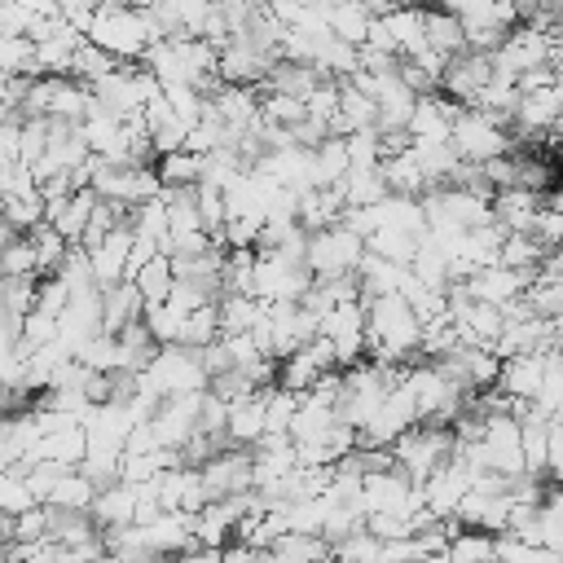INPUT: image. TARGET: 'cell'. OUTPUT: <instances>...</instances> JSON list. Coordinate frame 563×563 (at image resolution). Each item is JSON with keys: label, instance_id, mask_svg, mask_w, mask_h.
Here are the masks:
<instances>
[{"label": "cell", "instance_id": "cell-30", "mask_svg": "<svg viewBox=\"0 0 563 563\" xmlns=\"http://www.w3.org/2000/svg\"><path fill=\"white\" fill-rule=\"evenodd\" d=\"M220 339V317H216V303H202V308H194V312H185V325H180V347H207V343H216Z\"/></svg>", "mask_w": 563, "mask_h": 563}, {"label": "cell", "instance_id": "cell-17", "mask_svg": "<svg viewBox=\"0 0 563 563\" xmlns=\"http://www.w3.org/2000/svg\"><path fill=\"white\" fill-rule=\"evenodd\" d=\"M92 519H97V528H119V523H132V515H136V484H123V479H114V484H106V488H97V497H92Z\"/></svg>", "mask_w": 563, "mask_h": 563}, {"label": "cell", "instance_id": "cell-15", "mask_svg": "<svg viewBox=\"0 0 563 563\" xmlns=\"http://www.w3.org/2000/svg\"><path fill=\"white\" fill-rule=\"evenodd\" d=\"M141 312H145V299H141V290L123 277V282H114V286H101V330H123L128 321H141Z\"/></svg>", "mask_w": 563, "mask_h": 563}, {"label": "cell", "instance_id": "cell-22", "mask_svg": "<svg viewBox=\"0 0 563 563\" xmlns=\"http://www.w3.org/2000/svg\"><path fill=\"white\" fill-rule=\"evenodd\" d=\"M128 224H132L136 238H145V242H154V246H163V238L172 233V220H167L163 198H145V202L128 207ZM158 255H163V251H158Z\"/></svg>", "mask_w": 563, "mask_h": 563}, {"label": "cell", "instance_id": "cell-25", "mask_svg": "<svg viewBox=\"0 0 563 563\" xmlns=\"http://www.w3.org/2000/svg\"><path fill=\"white\" fill-rule=\"evenodd\" d=\"M0 75H22V79H35L40 75V66H35V40L31 35L0 31Z\"/></svg>", "mask_w": 563, "mask_h": 563}, {"label": "cell", "instance_id": "cell-2", "mask_svg": "<svg viewBox=\"0 0 563 563\" xmlns=\"http://www.w3.org/2000/svg\"><path fill=\"white\" fill-rule=\"evenodd\" d=\"M449 145L462 163H488L497 154H515V132L506 123H497L493 114H484L475 106H462V114L449 128Z\"/></svg>", "mask_w": 563, "mask_h": 563}, {"label": "cell", "instance_id": "cell-19", "mask_svg": "<svg viewBox=\"0 0 563 563\" xmlns=\"http://www.w3.org/2000/svg\"><path fill=\"white\" fill-rule=\"evenodd\" d=\"M216 317H220V334H246L264 317V299H255V295H220L216 299Z\"/></svg>", "mask_w": 563, "mask_h": 563}, {"label": "cell", "instance_id": "cell-18", "mask_svg": "<svg viewBox=\"0 0 563 563\" xmlns=\"http://www.w3.org/2000/svg\"><path fill=\"white\" fill-rule=\"evenodd\" d=\"M207 172V158L194 150H172L154 158V176L163 180V189H180V185H198Z\"/></svg>", "mask_w": 563, "mask_h": 563}, {"label": "cell", "instance_id": "cell-33", "mask_svg": "<svg viewBox=\"0 0 563 563\" xmlns=\"http://www.w3.org/2000/svg\"><path fill=\"white\" fill-rule=\"evenodd\" d=\"M0 216H4L18 233H31V229L44 220V198H40V194H35V198H4Z\"/></svg>", "mask_w": 563, "mask_h": 563}, {"label": "cell", "instance_id": "cell-3", "mask_svg": "<svg viewBox=\"0 0 563 563\" xmlns=\"http://www.w3.org/2000/svg\"><path fill=\"white\" fill-rule=\"evenodd\" d=\"M449 453H453V431L440 427V422H413L409 431H400V435L391 440V457H396V466H400L413 484H422Z\"/></svg>", "mask_w": 563, "mask_h": 563}, {"label": "cell", "instance_id": "cell-8", "mask_svg": "<svg viewBox=\"0 0 563 563\" xmlns=\"http://www.w3.org/2000/svg\"><path fill=\"white\" fill-rule=\"evenodd\" d=\"M207 497H229V493H246L251 488V449L246 444H224L216 449L202 466H198Z\"/></svg>", "mask_w": 563, "mask_h": 563}, {"label": "cell", "instance_id": "cell-36", "mask_svg": "<svg viewBox=\"0 0 563 563\" xmlns=\"http://www.w3.org/2000/svg\"><path fill=\"white\" fill-rule=\"evenodd\" d=\"M163 563H220V545H189V550H176V554H167Z\"/></svg>", "mask_w": 563, "mask_h": 563}, {"label": "cell", "instance_id": "cell-23", "mask_svg": "<svg viewBox=\"0 0 563 563\" xmlns=\"http://www.w3.org/2000/svg\"><path fill=\"white\" fill-rule=\"evenodd\" d=\"M545 260V246L532 238V233H506L501 246H497V264L515 268V273H537V264Z\"/></svg>", "mask_w": 563, "mask_h": 563}, {"label": "cell", "instance_id": "cell-12", "mask_svg": "<svg viewBox=\"0 0 563 563\" xmlns=\"http://www.w3.org/2000/svg\"><path fill=\"white\" fill-rule=\"evenodd\" d=\"M84 453H88L84 427H79V422H66V427H57V431H44V435L31 444V453H26L22 462H62V466H79Z\"/></svg>", "mask_w": 563, "mask_h": 563}, {"label": "cell", "instance_id": "cell-28", "mask_svg": "<svg viewBox=\"0 0 563 563\" xmlns=\"http://www.w3.org/2000/svg\"><path fill=\"white\" fill-rule=\"evenodd\" d=\"M92 497H97V484L79 471V466H70L57 484H53V493H48V501L44 506H66V510H88L92 506Z\"/></svg>", "mask_w": 563, "mask_h": 563}, {"label": "cell", "instance_id": "cell-1", "mask_svg": "<svg viewBox=\"0 0 563 563\" xmlns=\"http://www.w3.org/2000/svg\"><path fill=\"white\" fill-rule=\"evenodd\" d=\"M84 35H88L97 48H106L110 57H119V62H141L145 48H150L145 13L132 9V4H106V0H101V4L92 9V18H88Z\"/></svg>", "mask_w": 563, "mask_h": 563}, {"label": "cell", "instance_id": "cell-14", "mask_svg": "<svg viewBox=\"0 0 563 563\" xmlns=\"http://www.w3.org/2000/svg\"><path fill=\"white\" fill-rule=\"evenodd\" d=\"M537 207H541V194H532V189H523V185H510V189H497V194H493V220H497L506 233H528Z\"/></svg>", "mask_w": 563, "mask_h": 563}, {"label": "cell", "instance_id": "cell-10", "mask_svg": "<svg viewBox=\"0 0 563 563\" xmlns=\"http://www.w3.org/2000/svg\"><path fill=\"white\" fill-rule=\"evenodd\" d=\"M92 202H97V189H92V185L70 189L66 198L44 202V220H48L70 246H79V238H84V229H88V216H92Z\"/></svg>", "mask_w": 563, "mask_h": 563}, {"label": "cell", "instance_id": "cell-32", "mask_svg": "<svg viewBox=\"0 0 563 563\" xmlns=\"http://www.w3.org/2000/svg\"><path fill=\"white\" fill-rule=\"evenodd\" d=\"M31 242H35V260H40V277L44 273H57V264L66 260V251H70V242L48 224V220H40L31 233H26Z\"/></svg>", "mask_w": 563, "mask_h": 563}, {"label": "cell", "instance_id": "cell-5", "mask_svg": "<svg viewBox=\"0 0 563 563\" xmlns=\"http://www.w3.org/2000/svg\"><path fill=\"white\" fill-rule=\"evenodd\" d=\"M154 92H158V79H154L141 62H119L101 84H92L97 106H106V110L119 114V119L141 114V106H145Z\"/></svg>", "mask_w": 563, "mask_h": 563}, {"label": "cell", "instance_id": "cell-16", "mask_svg": "<svg viewBox=\"0 0 563 563\" xmlns=\"http://www.w3.org/2000/svg\"><path fill=\"white\" fill-rule=\"evenodd\" d=\"M422 35H427V44H431L440 57H453V53L466 48V35H462L457 13L444 9V4H422Z\"/></svg>", "mask_w": 563, "mask_h": 563}, {"label": "cell", "instance_id": "cell-11", "mask_svg": "<svg viewBox=\"0 0 563 563\" xmlns=\"http://www.w3.org/2000/svg\"><path fill=\"white\" fill-rule=\"evenodd\" d=\"M541 374H545V352H515V356L501 361L493 387L510 400H532L537 387H541Z\"/></svg>", "mask_w": 563, "mask_h": 563}, {"label": "cell", "instance_id": "cell-31", "mask_svg": "<svg viewBox=\"0 0 563 563\" xmlns=\"http://www.w3.org/2000/svg\"><path fill=\"white\" fill-rule=\"evenodd\" d=\"M141 321H145V330L154 334V343L158 347H167V343H176L180 339V325H185V312L176 308V303H145V312H141Z\"/></svg>", "mask_w": 563, "mask_h": 563}, {"label": "cell", "instance_id": "cell-13", "mask_svg": "<svg viewBox=\"0 0 563 563\" xmlns=\"http://www.w3.org/2000/svg\"><path fill=\"white\" fill-rule=\"evenodd\" d=\"M224 435H229V444H246V449L264 435V387H255V391H246V396L229 400Z\"/></svg>", "mask_w": 563, "mask_h": 563}, {"label": "cell", "instance_id": "cell-29", "mask_svg": "<svg viewBox=\"0 0 563 563\" xmlns=\"http://www.w3.org/2000/svg\"><path fill=\"white\" fill-rule=\"evenodd\" d=\"M0 277H40V260H35V242L26 233H13L0 246Z\"/></svg>", "mask_w": 563, "mask_h": 563}, {"label": "cell", "instance_id": "cell-6", "mask_svg": "<svg viewBox=\"0 0 563 563\" xmlns=\"http://www.w3.org/2000/svg\"><path fill=\"white\" fill-rule=\"evenodd\" d=\"M317 334L330 339V347H334V365H339V369L365 361V356H369V343H365V303L352 299V303H339V308L321 312Z\"/></svg>", "mask_w": 563, "mask_h": 563}, {"label": "cell", "instance_id": "cell-38", "mask_svg": "<svg viewBox=\"0 0 563 563\" xmlns=\"http://www.w3.org/2000/svg\"><path fill=\"white\" fill-rule=\"evenodd\" d=\"M4 559H9V545H4V541H0V563H4Z\"/></svg>", "mask_w": 563, "mask_h": 563}, {"label": "cell", "instance_id": "cell-26", "mask_svg": "<svg viewBox=\"0 0 563 563\" xmlns=\"http://www.w3.org/2000/svg\"><path fill=\"white\" fill-rule=\"evenodd\" d=\"M312 167H317V185H339L343 176H347V141L343 136H325V141H317L312 145Z\"/></svg>", "mask_w": 563, "mask_h": 563}, {"label": "cell", "instance_id": "cell-37", "mask_svg": "<svg viewBox=\"0 0 563 563\" xmlns=\"http://www.w3.org/2000/svg\"><path fill=\"white\" fill-rule=\"evenodd\" d=\"M0 541H4V545L13 541V515H4V510H0Z\"/></svg>", "mask_w": 563, "mask_h": 563}, {"label": "cell", "instance_id": "cell-24", "mask_svg": "<svg viewBox=\"0 0 563 563\" xmlns=\"http://www.w3.org/2000/svg\"><path fill=\"white\" fill-rule=\"evenodd\" d=\"M136 290H141V299L145 303H163L167 299V290H172V282H176V273H172V260L167 255H150L132 277H128Z\"/></svg>", "mask_w": 563, "mask_h": 563}, {"label": "cell", "instance_id": "cell-34", "mask_svg": "<svg viewBox=\"0 0 563 563\" xmlns=\"http://www.w3.org/2000/svg\"><path fill=\"white\" fill-rule=\"evenodd\" d=\"M13 541H48V506L44 501L13 515Z\"/></svg>", "mask_w": 563, "mask_h": 563}, {"label": "cell", "instance_id": "cell-35", "mask_svg": "<svg viewBox=\"0 0 563 563\" xmlns=\"http://www.w3.org/2000/svg\"><path fill=\"white\" fill-rule=\"evenodd\" d=\"M26 506H35V497H31V488H26V479H22V471H0V510L4 515H18V510H26Z\"/></svg>", "mask_w": 563, "mask_h": 563}, {"label": "cell", "instance_id": "cell-20", "mask_svg": "<svg viewBox=\"0 0 563 563\" xmlns=\"http://www.w3.org/2000/svg\"><path fill=\"white\" fill-rule=\"evenodd\" d=\"M277 563H325L330 559V541L321 532H282L273 545Z\"/></svg>", "mask_w": 563, "mask_h": 563}, {"label": "cell", "instance_id": "cell-21", "mask_svg": "<svg viewBox=\"0 0 563 563\" xmlns=\"http://www.w3.org/2000/svg\"><path fill=\"white\" fill-rule=\"evenodd\" d=\"M493 550H497V537L493 532H484V528H457L449 537L444 559L449 563H493Z\"/></svg>", "mask_w": 563, "mask_h": 563}, {"label": "cell", "instance_id": "cell-7", "mask_svg": "<svg viewBox=\"0 0 563 563\" xmlns=\"http://www.w3.org/2000/svg\"><path fill=\"white\" fill-rule=\"evenodd\" d=\"M198 409H202V391H185V396H167L154 405L150 413V431L163 449H180L194 431H198Z\"/></svg>", "mask_w": 563, "mask_h": 563}, {"label": "cell", "instance_id": "cell-9", "mask_svg": "<svg viewBox=\"0 0 563 563\" xmlns=\"http://www.w3.org/2000/svg\"><path fill=\"white\" fill-rule=\"evenodd\" d=\"M528 273H515V268H506V264H484V268H475V273H466L457 286L471 295V299H484V303H497V308H506V303H515L523 290H528Z\"/></svg>", "mask_w": 563, "mask_h": 563}, {"label": "cell", "instance_id": "cell-27", "mask_svg": "<svg viewBox=\"0 0 563 563\" xmlns=\"http://www.w3.org/2000/svg\"><path fill=\"white\" fill-rule=\"evenodd\" d=\"M114 66H119V57H110L106 48H97L92 40H84V44L75 48V57H70V70H66V75L92 88V84H101V79H106Z\"/></svg>", "mask_w": 563, "mask_h": 563}, {"label": "cell", "instance_id": "cell-4", "mask_svg": "<svg viewBox=\"0 0 563 563\" xmlns=\"http://www.w3.org/2000/svg\"><path fill=\"white\" fill-rule=\"evenodd\" d=\"M365 255V238H356L352 229L343 224H325V229H312L308 233V246H303V264L312 277H343V273H356Z\"/></svg>", "mask_w": 563, "mask_h": 563}]
</instances>
